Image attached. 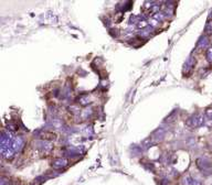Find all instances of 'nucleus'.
<instances>
[{"label": "nucleus", "instance_id": "obj_1", "mask_svg": "<svg viewBox=\"0 0 212 185\" xmlns=\"http://www.w3.org/2000/svg\"><path fill=\"white\" fill-rule=\"evenodd\" d=\"M204 124V116L202 113H195L191 118H189V120L187 121V124L190 127L198 128L201 127Z\"/></svg>", "mask_w": 212, "mask_h": 185}, {"label": "nucleus", "instance_id": "obj_2", "mask_svg": "<svg viewBox=\"0 0 212 185\" xmlns=\"http://www.w3.org/2000/svg\"><path fill=\"white\" fill-rule=\"evenodd\" d=\"M23 145H24L23 139L21 138V137H15V138H13V140H12L11 148L13 149V151H15V152H19V151L23 148Z\"/></svg>", "mask_w": 212, "mask_h": 185}, {"label": "nucleus", "instance_id": "obj_3", "mask_svg": "<svg viewBox=\"0 0 212 185\" xmlns=\"http://www.w3.org/2000/svg\"><path fill=\"white\" fill-rule=\"evenodd\" d=\"M69 164V161L65 158H56L52 161V166L54 169H62L65 168Z\"/></svg>", "mask_w": 212, "mask_h": 185}, {"label": "nucleus", "instance_id": "obj_4", "mask_svg": "<svg viewBox=\"0 0 212 185\" xmlns=\"http://www.w3.org/2000/svg\"><path fill=\"white\" fill-rule=\"evenodd\" d=\"M195 64H196V60L192 58V56H190V58H189L188 60L186 61V63H185L183 73H185V74H189V73L193 69V67H195Z\"/></svg>", "mask_w": 212, "mask_h": 185}, {"label": "nucleus", "instance_id": "obj_5", "mask_svg": "<svg viewBox=\"0 0 212 185\" xmlns=\"http://www.w3.org/2000/svg\"><path fill=\"white\" fill-rule=\"evenodd\" d=\"M39 145V148H40L41 150L43 151V152H50V151L52 150V143L50 141H47V140H42V141H39L38 142Z\"/></svg>", "mask_w": 212, "mask_h": 185}, {"label": "nucleus", "instance_id": "obj_6", "mask_svg": "<svg viewBox=\"0 0 212 185\" xmlns=\"http://www.w3.org/2000/svg\"><path fill=\"white\" fill-rule=\"evenodd\" d=\"M197 165L199 166V169H200L201 171H208L210 170V168H211V165H210V163L207 160L204 159H199L197 161Z\"/></svg>", "mask_w": 212, "mask_h": 185}, {"label": "nucleus", "instance_id": "obj_7", "mask_svg": "<svg viewBox=\"0 0 212 185\" xmlns=\"http://www.w3.org/2000/svg\"><path fill=\"white\" fill-rule=\"evenodd\" d=\"M41 138L43 139V140H54L56 138V134L55 133H52V132H44L41 134Z\"/></svg>", "mask_w": 212, "mask_h": 185}, {"label": "nucleus", "instance_id": "obj_8", "mask_svg": "<svg viewBox=\"0 0 212 185\" xmlns=\"http://www.w3.org/2000/svg\"><path fill=\"white\" fill-rule=\"evenodd\" d=\"M79 100H80L79 103L82 105V106H86V105H88V104L91 103V101H90V98H88V96H87V95L81 96Z\"/></svg>", "mask_w": 212, "mask_h": 185}, {"label": "nucleus", "instance_id": "obj_9", "mask_svg": "<svg viewBox=\"0 0 212 185\" xmlns=\"http://www.w3.org/2000/svg\"><path fill=\"white\" fill-rule=\"evenodd\" d=\"M208 43H209V40L203 37V38H201L198 42V47H207L208 46Z\"/></svg>", "mask_w": 212, "mask_h": 185}, {"label": "nucleus", "instance_id": "obj_10", "mask_svg": "<svg viewBox=\"0 0 212 185\" xmlns=\"http://www.w3.org/2000/svg\"><path fill=\"white\" fill-rule=\"evenodd\" d=\"M185 184L186 185H201L200 182H198V181H196V180L191 179V177H187V179H185Z\"/></svg>", "mask_w": 212, "mask_h": 185}, {"label": "nucleus", "instance_id": "obj_11", "mask_svg": "<svg viewBox=\"0 0 212 185\" xmlns=\"http://www.w3.org/2000/svg\"><path fill=\"white\" fill-rule=\"evenodd\" d=\"M137 26H138V28H146V26H148V22H147L145 19H142V20L138 22Z\"/></svg>", "mask_w": 212, "mask_h": 185}, {"label": "nucleus", "instance_id": "obj_12", "mask_svg": "<svg viewBox=\"0 0 212 185\" xmlns=\"http://www.w3.org/2000/svg\"><path fill=\"white\" fill-rule=\"evenodd\" d=\"M207 60H208V62L212 63V47H210V49L207 51Z\"/></svg>", "mask_w": 212, "mask_h": 185}, {"label": "nucleus", "instance_id": "obj_13", "mask_svg": "<svg viewBox=\"0 0 212 185\" xmlns=\"http://www.w3.org/2000/svg\"><path fill=\"white\" fill-rule=\"evenodd\" d=\"M206 117L208 118V120H211L212 119V108H208L206 110Z\"/></svg>", "mask_w": 212, "mask_h": 185}, {"label": "nucleus", "instance_id": "obj_14", "mask_svg": "<svg viewBox=\"0 0 212 185\" xmlns=\"http://www.w3.org/2000/svg\"><path fill=\"white\" fill-rule=\"evenodd\" d=\"M9 183V181L7 179H5V177H2V180H1V185H7Z\"/></svg>", "mask_w": 212, "mask_h": 185}, {"label": "nucleus", "instance_id": "obj_15", "mask_svg": "<svg viewBox=\"0 0 212 185\" xmlns=\"http://www.w3.org/2000/svg\"><path fill=\"white\" fill-rule=\"evenodd\" d=\"M211 18H212V11L210 12V15H209V17H208V21H210L211 20Z\"/></svg>", "mask_w": 212, "mask_h": 185}, {"label": "nucleus", "instance_id": "obj_16", "mask_svg": "<svg viewBox=\"0 0 212 185\" xmlns=\"http://www.w3.org/2000/svg\"><path fill=\"white\" fill-rule=\"evenodd\" d=\"M211 42H212V41H211Z\"/></svg>", "mask_w": 212, "mask_h": 185}]
</instances>
